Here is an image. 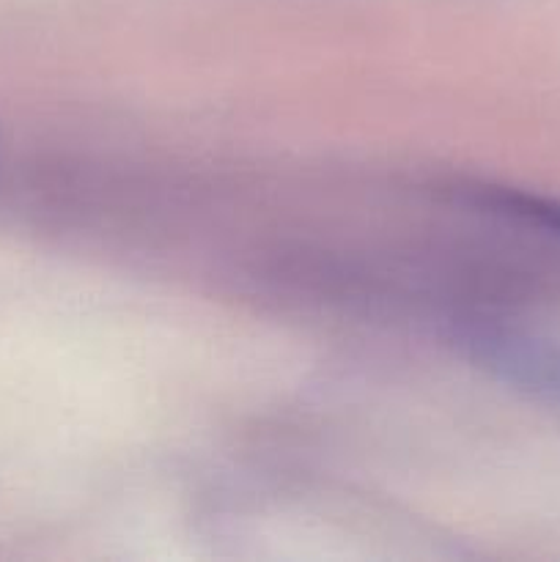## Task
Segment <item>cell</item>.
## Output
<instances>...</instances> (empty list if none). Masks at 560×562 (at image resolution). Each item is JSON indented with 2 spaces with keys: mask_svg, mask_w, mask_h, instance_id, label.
<instances>
[{
  "mask_svg": "<svg viewBox=\"0 0 560 562\" xmlns=\"http://www.w3.org/2000/svg\"><path fill=\"white\" fill-rule=\"evenodd\" d=\"M481 357L511 384L560 404V346L525 333H489L478 338Z\"/></svg>",
  "mask_w": 560,
  "mask_h": 562,
  "instance_id": "obj_1",
  "label": "cell"
},
{
  "mask_svg": "<svg viewBox=\"0 0 560 562\" xmlns=\"http://www.w3.org/2000/svg\"><path fill=\"white\" fill-rule=\"evenodd\" d=\"M475 201H481V206L505 214V217H514L519 223L533 225V228L549 231V234L560 239V198L533 195V192L500 190V187H494V190L478 192Z\"/></svg>",
  "mask_w": 560,
  "mask_h": 562,
  "instance_id": "obj_2",
  "label": "cell"
}]
</instances>
